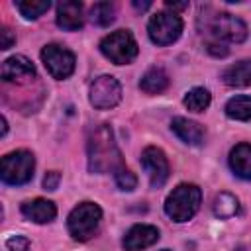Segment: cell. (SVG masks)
<instances>
[{"instance_id":"obj_10","label":"cell","mask_w":251,"mask_h":251,"mask_svg":"<svg viewBox=\"0 0 251 251\" xmlns=\"http://www.w3.org/2000/svg\"><path fill=\"white\" fill-rule=\"evenodd\" d=\"M141 167L145 169L153 188H161L169 178V161L159 147H145L141 153Z\"/></svg>"},{"instance_id":"obj_6","label":"cell","mask_w":251,"mask_h":251,"mask_svg":"<svg viewBox=\"0 0 251 251\" xmlns=\"http://www.w3.org/2000/svg\"><path fill=\"white\" fill-rule=\"evenodd\" d=\"M33 169H35V159L29 151L20 149V151H12L8 155L2 157V169H0V176L6 184H25L31 180L33 176Z\"/></svg>"},{"instance_id":"obj_11","label":"cell","mask_w":251,"mask_h":251,"mask_svg":"<svg viewBox=\"0 0 251 251\" xmlns=\"http://www.w3.org/2000/svg\"><path fill=\"white\" fill-rule=\"evenodd\" d=\"M35 78V67L24 55H14L2 63V80L4 82H25Z\"/></svg>"},{"instance_id":"obj_19","label":"cell","mask_w":251,"mask_h":251,"mask_svg":"<svg viewBox=\"0 0 251 251\" xmlns=\"http://www.w3.org/2000/svg\"><path fill=\"white\" fill-rule=\"evenodd\" d=\"M212 212H214V216L220 218V220L233 218V216L239 212V200H237L233 194H229V192H220V194L214 198Z\"/></svg>"},{"instance_id":"obj_28","label":"cell","mask_w":251,"mask_h":251,"mask_svg":"<svg viewBox=\"0 0 251 251\" xmlns=\"http://www.w3.org/2000/svg\"><path fill=\"white\" fill-rule=\"evenodd\" d=\"M59 180H61V175L57 171H49L43 178V188L45 190H55L59 186Z\"/></svg>"},{"instance_id":"obj_5","label":"cell","mask_w":251,"mask_h":251,"mask_svg":"<svg viewBox=\"0 0 251 251\" xmlns=\"http://www.w3.org/2000/svg\"><path fill=\"white\" fill-rule=\"evenodd\" d=\"M100 51L116 65H127L137 57V41L127 29H118L100 41Z\"/></svg>"},{"instance_id":"obj_1","label":"cell","mask_w":251,"mask_h":251,"mask_svg":"<svg viewBox=\"0 0 251 251\" xmlns=\"http://www.w3.org/2000/svg\"><path fill=\"white\" fill-rule=\"evenodd\" d=\"M86 151H88V169L92 173H110V171H120L124 167L122 153L116 145L114 131L108 124L96 126L86 141Z\"/></svg>"},{"instance_id":"obj_15","label":"cell","mask_w":251,"mask_h":251,"mask_svg":"<svg viewBox=\"0 0 251 251\" xmlns=\"http://www.w3.org/2000/svg\"><path fill=\"white\" fill-rule=\"evenodd\" d=\"M22 214L35 224H47L57 216V208L51 200L33 198V200H27L22 204Z\"/></svg>"},{"instance_id":"obj_26","label":"cell","mask_w":251,"mask_h":251,"mask_svg":"<svg viewBox=\"0 0 251 251\" xmlns=\"http://www.w3.org/2000/svg\"><path fill=\"white\" fill-rule=\"evenodd\" d=\"M206 49H208V53L214 55V57H226L227 51H229V49L226 47V43L216 41V39H208V41H206Z\"/></svg>"},{"instance_id":"obj_24","label":"cell","mask_w":251,"mask_h":251,"mask_svg":"<svg viewBox=\"0 0 251 251\" xmlns=\"http://www.w3.org/2000/svg\"><path fill=\"white\" fill-rule=\"evenodd\" d=\"M114 178H116V184H118V188L120 190H133L135 186H137V176L129 171V169H126V167H122L120 171H116L114 173Z\"/></svg>"},{"instance_id":"obj_4","label":"cell","mask_w":251,"mask_h":251,"mask_svg":"<svg viewBox=\"0 0 251 251\" xmlns=\"http://www.w3.org/2000/svg\"><path fill=\"white\" fill-rule=\"evenodd\" d=\"M102 220V210L98 204L94 202H80L78 206H75L67 218V227L69 233L73 235V239L76 241H88L100 226Z\"/></svg>"},{"instance_id":"obj_14","label":"cell","mask_w":251,"mask_h":251,"mask_svg":"<svg viewBox=\"0 0 251 251\" xmlns=\"http://www.w3.org/2000/svg\"><path fill=\"white\" fill-rule=\"evenodd\" d=\"M171 129L176 133V137L188 145H202L204 143V137H206V131L204 127L198 124V122H192L188 118H173L171 122Z\"/></svg>"},{"instance_id":"obj_17","label":"cell","mask_w":251,"mask_h":251,"mask_svg":"<svg viewBox=\"0 0 251 251\" xmlns=\"http://www.w3.org/2000/svg\"><path fill=\"white\" fill-rule=\"evenodd\" d=\"M222 78L227 86H235V88L251 86V59H243V61L227 67L224 71Z\"/></svg>"},{"instance_id":"obj_7","label":"cell","mask_w":251,"mask_h":251,"mask_svg":"<svg viewBox=\"0 0 251 251\" xmlns=\"http://www.w3.org/2000/svg\"><path fill=\"white\" fill-rule=\"evenodd\" d=\"M147 31H149V37L153 43L171 45L182 33V20L178 14L163 10V12H157L155 16H151V20L147 24Z\"/></svg>"},{"instance_id":"obj_29","label":"cell","mask_w":251,"mask_h":251,"mask_svg":"<svg viewBox=\"0 0 251 251\" xmlns=\"http://www.w3.org/2000/svg\"><path fill=\"white\" fill-rule=\"evenodd\" d=\"M165 6H167L171 12L176 14V12H180V10H186V8H188V2H171V0H167Z\"/></svg>"},{"instance_id":"obj_2","label":"cell","mask_w":251,"mask_h":251,"mask_svg":"<svg viewBox=\"0 0 251 251\" xmlns=\"http://www.w3.org/2000/svg\"><path fill=\"white\" fill-rule=\"evenodd\" d=\"M198 27L202 33L212 35V39L222 43H241L247 37V25L243 20L227 12H214L212 8H204L200 12Z\"/></svg>"},{"instance_id":"obj_8","label":"cell","mask_w":251,"mask_h":251,"mask_svg":"<svg viewBox=\"0 0 251 251\" xmlns=\"http://www.w3.org/2000/svg\"><path fill=\"white\" fill-rule=\"evenodd\" d=\"M41 61L47 67L49 75L57 80H63V78L71 76L73 71H75V55L59 43L45 45L41 49Z\"/></svg>"},{"instance_id":"obj_22","label":"cell","mask_w":251,"mask_h":251,"mask_svg":"<svg viewBox=\"0 0 251 251\" xmlns=\"http://www.w3.org/2000/svg\"><path fill=\"white\" fill-rule=\"evenodd\" d=\"M116 20V10H114V4L110 2H96L92 8H90V22L100 25V27H106L110 25L112 22Z\"/></svg>"},{"instance_id":"obj_31","label":"cell","mask_w":251,"mask_h":251,"mask_svg":"<svg viewBox=\"0 0 251 251\" xmlns=\"http://www.w3.org/2000/svg\"><path fill=\"white\" fill-rule=\"evenodd\" d=\"M6 131H8V122H6V118H2V137L6 135Z\"/></svg>"},{"instance_id":"obj_27","label":"cell","mask_w":251,"mask_h":251,"mask_svg":"<svg viewBox=\"0 0 251 251\" xmlns=\"http://www.w3.org/2000/svg\"><path fill=\"white\" fill-rule=\"evenodd\" d=\"M16 43V35L12 33V29L8 25H2L0 29V49H10Z\"/></svg>"},{"instance_id":"obj_32","label":"cell","mask_w":251,"mask_h":251,"mask_svg":"<svg viewBox=\"0 0 251 251\" xmlns=\"http://www.w3.org/2000/svg\"><path fill=\"white\" fill-rule=\"evenodd\" d=\"M161 251H169V249H161Z\"/></svg>"},{"instance_id":"obj_13","label":"cell","mask_w":251,"mask_h":251,"mask_svg":"<svg viewBox=\"0 0 251 251\" xmlns=\"http://www.w3.org/2000/svg\"><path fill=\"white\" fill-rule=\"evenodd\" d=\"M84 24L82 4L76 0H63L57 4V25L67 31H76Z\"/></svg>"},{"instance_id":"obj_18","label":"cell","mask_w":251,"mask_h":251,"mask_svg":"<svg viewBox=\"0 0 251 251\" xmlns=\"http://www.w3.org/2000/svg\"><path fill=\"white\" fill-rule=\"evenodd\" d=\"M169 86V76L161 67H151L139 80V88L147 94H159Z\"/></svg>"},{"instance_id":"obj_3","label":"cell","mask_w":251,"mask_h":251,"mask_svg":"<svg viewBox=\"0 0 251 251\" xmlns=\"http://www.w3.org/2000/svg\"><path fill=\"white\" fill-rule=\"evenodd\" d=\"M202 202V192L196 184L190 182H182L178 184L165 200V214L173 220V222H188L200 208Z\"/></svg>"},{"instance_id":"obj_12","label":"cell","mask_w":251,"mask_h":251,"mask_svg":"<svg viewBox=\"0 0 251 251\" xmlns=\"http://www.w3.org/2000/svg\"><path fill=\"white\" fill-rule=\"evenodd\" d=\"M159 239V229L155 226L147 224H135L127 229L124 235V249L126 251H143L145 247H151Z\"/></svg>"},{"instance_id":"obj_25","label":"cell","mask_w":251,"mask_h":251,"mask_svg":"<svg viewBox=\"0 0 251 251\" xmlns=\"http://www.w3.org/2000/svg\"><path fill=\"white\" fill-rule=\"evenodd\" d=\"M6 247L10 251H29V241L24 235H12L6 239Z\"/></svg>"},{"instance_id":"obj_20","label":"cell","mask_w":251,"mask_h":251,"mask_svg":"<svg viewBox=\"0 0 251 251\" xmlns=\"http://www.w3.org/2000/svg\"><path fill=\"white\" fill-rule=\"evenodd\" d=\"M226 114L231 120H239V122H249L251 120V96H233L227 100L226 104Z\"/></svg>"},{"instance_id":"obj_16","label":"cell","mask_w":251,"mask_h":251,"mask_svg":"<svg viewBox=\"0 0 251 251\" xmlns=\"http://www.w3.org/2000/svg\"><path fill=\"white\" fill-rule=\"evenodd\" d=\"M229 167L239 178L251 180V143H239L229 151Z\"/></svg>"},{"instance_id":"obj_21","label":"cell","mask_w":251,"mask_h":251,"mask_svg":"<svg viewBox=\"0 0 251 251\" xmlns=\"http://www.w3.org/2000/svg\"><path fill=\"white\" fill-rule=\"evenodd\" d=\"M210 100H212L210 92L206 88H202V86H196V88H192V90H188L184 94V100L182 102L192 112H204L210 106Z\"/></svg>"},{"instance_id":"obj_9","label":"cell","mask_w":251,"mask_h":251,"mask_svg":"<svg viewBox=\"0 0 251 251\" xmlns=\"http://www.w3.org/2000/svg\"><path fill=\"white\" fill-rule=\"evenodd\" d=\"M88 98H90V104L94 108L110 110V108L120 104V100H122V86H120V82L114 76L102 75V76L92 80Z\"/></svg>"},{"instance_id":"obj_30","label":"cell","mask_w":251,"mask_h":251,"mask_svg":"<svg viewBox=\"0 0 251 251\" xmlns=\"http://www.w3.org/2000/svg\"><path fill=\"white\" fill-rule=\"evenodd\" d=\"M133 6H135L137 10H147V8L151 6V2H133Z\"/></svg>"},{"instance_id":"obj_23","label":"cell","mask_w":251,"mask_h":251,"mask_svg":"<svg viewBox=\"0 0 251 251\" xmlns=\"http://www.w3.org/2000/svg\"><path fill=\"white\" fill-rule=\"evenodd\" d=\"M51 2L49 0H20L16 2V8L20 10V14L27 20H35L41 14H45L49 10Z\"/></svg>"}]
</instances>
